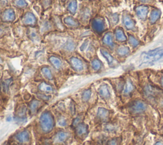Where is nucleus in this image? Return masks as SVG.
Returning a JSON list of instances; mask_svg holds the SVG:
<instances>
[{"label":"nucleus","instance_id":"c85d7f7f","mask_svg":"<svg viewBox=\"0 0 163 145\" xmlns=\"http://www.w3.org/2000/svg\"><path fill=\"white\" fill-rule=\"evenodd\" d=\"M91 94L92 92L91 89H87L86 91H84L83 92L82 95V99L84 102H87L90 99V98H91Z\"/></svg>","mask_w":163,"mask_h":145},{"label":"nucleus","instance_id":"de8ad7c7","mask_svg":"<svg viewBox=\"0 0 163 145\" xmlns=\"http://www.w3.org/2000/svg\"><path fill=\"white\" fill-rule=\"evenodd\" d=\"M139 1H141L142 2H147L148 1V0H139Z\"/></svg>","mask_w":163,"mask_h":145},{"label":"nucleus","instance_id":"a878e982","mask_svg":"<svg viewBox=\"0 0 163 145\" xmlns=\"http://www.w3.org/2000/svg\"><path fill=\"white\" fill-rule=\"evenodd\" d=\"M134 90V86L133 85L132 82H131L130 80H127V82L126 83V85H125L124 93L125 95H128L131 92H132Z\"/></svg>","mask_w":163,"mask_h":145},{"label":"nucleus","instance_id":"a19ab883","mask_svg":"<svg viewBox=\"0 0 163 145\" xmlns=\"http://www.w3.org/2000/svg\"><path fill=\"white\" fill-rule=\"evenodd\" d=\"M90 16V13L88 9H86L84 11V12L82 13V18L83 19H87L89 18V17Z\"/></svg>","mask_w":163,"mask_h":145},{"label":"nucleus","instance_id":"473e14b6","mask_svg":"<svg viewBox=\"0 0 163 145\" xmlns=\"http://www.w3.org/2000/svg\"><path fill=\"white\" fill-rule=\"evenodd\" d=\"M28 35L29 37L30 38V39L33 40V41H36V40H38V38L36 32L34 30H30L28 33Z\"/></svg>","mask_w":163,"mask_h":145},{"label":"nucleus","instance_id":"2f4dec72","mask_svg":"<svg viewBox=\"0 0 163 145\" xmlns=\"http://www.w3.org/2000/svg\"><path fill=\"white\" fill-rule=\"evenodd\" d=\"M11 82V79H8L7 80H5V82L2 83V89L5 92H7L8 91V89H9V86L10 85V83Z\"/></svg>","mask_w":163,"mask_h":145},{"label":"nucleus","instance_id":"412c9836","mask_svg":"<svg viewBox=\"0 0 163 145\" xmlns=\"http://www.w3.org/2000/svg\"><path fill=\"white\" fill-rule=\"evenodd\" d=\"M103 42L104 43V44L109 46L110 47H113V38H112V35L111 33H107L104 35L103 39Z\"/></svg>","mask_w":163,"mask_h":145},{"label":"nucleus","instance_id":"49530a36","mask_svg":"<svg viewBox=\"0 0 163 145\" xmlns=\"http://www.w3.org/2000/svg\"><path fill=\"white\" fill-rule=\"evenodd\" d=\"M12 119H13V118H12V117H11V116H9V117H7V121H8V122H10Z\"/></svg>","mask_w":163,"mask_h":145},{"label":"nucleus","instance_id":"9b49d317","mask_svg":"<svg viewBox=\"0 0 163 145\" xmlns=\"http://www.w3.org/2000/svg\"><path fill=\"white\" fill-rule=\"evenodd\" d=\"M148 12V8L147 6L141 5L136 8V13L139 19L145 20L147 16Z\"/></svg>","mask_w":163,"mask_h":145},{"label":"nucleus","instance_id":"bb28decb","mask_svg":"<svg viewBox=\"0 0 163 145\" xmlns=\"http://www.w3.org/2000/svg\"><path fill=\"white\" fill-rule=\"evenodd\" d=\"M129 49L125 46H121L117 49V54L121 56H126L129 54Z\"/></svg>","mask_w":163,"mask_h":145},{"label":"nucleus","instance_id":"c03bdc74","mask_svg":"<svg viewBox=\"0 0 163 145\" xmlns=\"http://www.w3.org/2000/svg\"><path fill=\"white\" fill-rule=\"evenodd\" d=\"M108 145H117V140H115V139H113V140H111L108 141Z\"/></svg>","mask_w":163,"mask_h":145},{"label":"nucleus","instance_id":"79ce46f5","mask_svg":"<svg viewBox=\"0 0 163 145\" xmlns=\"http://www.w3.org/2000/svg\"><path fill=\"white\" fill-rule=\"evenodd\" d=\"M88 44H89V40H86V41L83 43V44L81 45V47H80V50H81V51L85 50L86 48L87 47V45H88Z\"/></svg>","mask_w":163,"mask_h":145},{"label":"nucleus","instance_id":"4c0bfd02","mask_svg":"<svg viewBox=\"0 0 163 145\" xmlns=\"http://www.w3.org/2000/svg\"><path fill=\"white\" fill-rule=\"evenodd\" d=\"M105 129L108 132H113L116 130V127L113 124H108L105 127Z\"/></svg>","mask_w":163,"mask_h":145},{"label":"nucleus","instance_id":"e433bc0d","mask_svg":"<svg viewBox=\"0 0 163 145\" xmlns=\"http://www.w3.org/2000/svg\"><path fill=\"white\" fill-rule=\"evenodd\" d=\"M51 28V26L50 24V23L48 22H45L42 24V28H41V30H42V31H48V30H50Z\"/></svg>","mask_w":163,"mask_h":145},{"label":"nucleus","instance_id":"b1692460","mask_svg":"<svg viewBox=\"0 0 163 145\" xmlns=\"http://www.w3.org/2000/svg\"><path fill=\"white\" fill-rule=\"evenodd\" d=\"M75 47H76L75 43L71 40H68V41L66 42L65 45H64V48H65L66 50L69 52L74 50L75 49Z\"/></svg>","mask_w":163,"mask_h":145},{"label":"nucleus","instance_id":"603ef678","mask_svg":"<svg viewBox=\"0 0 163 145\" xmlns=\"http://www.w3.org/2000/svg\"><path fill=\"white\" fill-rule=\"evenodd\" d=\"M63 1H65V0H63Z\"/></svg>","mask_w":163,"mask_h":145},{"label":"nucleus","instance_id":"423d86ee","mask_svg":"<svg viewBox=\"0 0 163 145\" xmlns=\"http://www.w3.org/2000/svg\"><path fill=\"white\" fill-rule=\"evenodd\" d=\"M146 108V104L143 102L141 101H136L133 103L131 107V109L135 113H141L145 111Z\"/></svg>","mask_w":163,"mask_h":145},{"label":"nucleus","instance_id":"c9c22d12","mask_svg":"<svg viewBox=\"0 0 163 145\" xmlns=\"http://www.w3.org/2000/svg\"><path fill=\"white\" fill-rule=\"evenodd\" d=\"M14 119H15L16 123L19 125L24 124L26 122V121H27V118H26V117H16L15 116Z\"/></svg>","mask_w":163,"mask_h":145},{"label":"nucleus","instance_id":"4468645a","mask_svg":"<svg viewBox=\"0 0 163 145\" xmlns=\"http://www.w3.org/2000/svg\"><path fill=\"white\" fill-rule=\"evenodd\" d=\"M64 22H65V24L72 28H77L80 25L79 22L76 19L73 18L72 17H66L64 19Z\"/></svg>","mask_w":163,"mask_h":145},{"label":"nucleus","instance_id":"6ab92c4d","mask_svg":"<svg viewBox=\"0 0 163 145\" xmlns=\"http://www.w3.org/2000/svg\"><path fill=\"white\" fill-rule=\"evenodd\" d=\"M160 15H161V11L159 10H153L151 12L150 16V21L152 24L155 23L159 19Z\"/></svg>","mask_w":163,"mask_h":145},{"label":"nucleus","instance_id":"a18cd8bd","mask_svg":"<svg viewBox=\"0 0 163 145\" xmlns=\"http://www.w3.org/2000/svg\"><path fill=\"white\" fill-rule=\"evenodd\" d=\"M155 145H163V143H162L161 141H158L155 144Z\"/></svg>","mask_w":163,"mask_h":145},{"label":"nucleus","instance_id":"37998d69","mask_svg":"<svg viewBox=\"0 0 163 145\" xmlns=\"http://www.w3.org/2000/svg\"><path fill=\"white\" fill-rule=\"evenodd\" d=\"M69 111H70L72 115H74L75 113V106L74 105V104L71 103L70 104H69Z\"/></svg>","mask_w":163,"mask_h":145},{"label":"nucleus","instance_id":"39448f33","mask_svg":"<svg viewBox=\"0 0 163 145\" xmlns=\"http://www.w3.org/2000/svg\"><path fill=\"white\" fill-rule=\"evenodd\" d=\"M23 24L26 26H34L36 24V19L33 13L28 12L26 13L22 18Z\"/></svg>","mask_w":163,"mask_h":145},{"label":"nucleus","instance_id":"7ed1b4c3","mask_svg":"<svg viewBox=\"0 0 163 145\" xmlns=\"http://www.w3.org/2000/svg\"><path fill=\"white\" fill-rule=\"evenodd\" d=\"M30 133L27 130H23L19 132L15 136V140L20 144H27L30 141Z\"/></svg>","mask_w":163,"mask_h":145},{"label":"nucleus","instance_id":"f03ea898","mask_svg":"<svg viewBox=\"0 0 163 145\" xmlns=\"http://www.w3.org/2000/svg\"><path fill=\"white\" fill-rule=\"evenodd\" d=\"M163 57V47L148 51L143 54V63H152Z\"/></svg>","mask_w":163,"mask_h":145},{"label":"nucleus","instance_id":"ea45409f","mask_svg":"<svg viewBox=\"0 0 163 145\" xmlns=\"http://www.w3.org/2000/svg\"><path fill=\"white\" fill-rule=\"evenodd\" d=\"M37 97L40 99H42L43 101H48L49 100V99L51 98L50 96L48 95H46L45 94H37Z\"/></svg>","mask_w":163,"mask_h":145},{"label":"nucleus","instance_id":"f704fd0d","mask_svg":"<svg viewBox=\"0 0 163 145\" xmlns=\"http://www.w3.org/2000/svg\"><path fill=\"white\" fill-rule=\"evenodd\" d=\"M57 122L58 124H59L60 126H62V127H65L67 126V124H68V121H67V119L64 117H60L59 118H58Z\"/></svg>","mask_w":163,"mask_h":145},{"label":"nucleus","instance_id":"f8f14e48","mask_svg":"<svg viewBox=\"0 0 163 145\" xmlns=\"http://www.w3.org/2000/svg\"><path fill=\"white\" fill-rule=\"evenodd\" d=\"M75 132L76 134L80 137L85 136L88 132V126L84 123H80L75 127Z\"/></svg>","mask_w":163,"mask_h":145},{"label":"nucleus","instance_id":"72a5a7b5","mask_svg":"<svg viewBox=\"0 0 163 145\" xmlns=\"http://www.w3.org/2000/svg\"><path fill=\"white\" fill-rule=\"evenodd\" d=\"M15 4L19 8H25L28 6V3L25 0H15Z\"/></svg>","mask_w":163,"mask_h":145},{"label":"nucleus","instance_id":"1a4fd4ad","mask_svg":"<svg viewBox=\"0 0 163 145\" xmlns=\"http://www.w3.org/2000/svg\"><path fill=\"white\" fill-rule=\"evenodd\" d=\"M1 19L5 22H12L15 19V14L12 9L6 10L2 14Z\"/></svg>","mask_w":163,"mask_h":145},{"label":"nucleus","instance_id":"20e7f679","mask_svg":"<svg viewBox=\"0 0 163 145\" xmlns=\"http://www.w3.org/2000/svg\"><path fill=\"white\" fill-rule=\"evenodd\" d=\"M92 27L96 33H101L105 28V24L101 18H96L93 20L92 22Z\"/></svg>","mask_w":163,"mask_h":145},{"label":"nucleus","instance_id":"aec40b11","mask_svg":"<svg viewBox=\"0 0 163 145\" xmlns=\"http://www.w3.org/2000/svg\"><path fill=\"white\" fill-rule=\"evenodd\" d=\"M38 89L43 92H51L53 91L52 87L45 82L41 83L38 86Z\"/></svg>","mask_w":163,"mask_h":145},{"label":"nucleus","instance_id":"2eb2a0df","mask_svg":"<svg viewBox=\"0 0 163 145\" xmlns=\"http://www.w3.org/2000/svg\"><path fill=\"white\" fill-rule=\"evenodd\" d=\"M40 105H41V102L39 100L37 99L32 100L30 103V105H29V108H30V111L31 113L34 114V113H36L38 109L39 108Z\"/></svg>","mask_w":163,"mask_h":145},{"label":"nucleus","instance_id":"f257e3e1","mask_svg":"<svg viewBox=\"0 0 163 145\" xmlns=\"http://www.w3.org/2000/svg\"><path fill=\"white\" fill-rule=\"evenodd\" d=\"M40 129L45 134L50 133L54 129V118L50 111L43 112L39 120Z\"/></svg>","mask_w":163,"mask_h":145},{"label":"nucleus","instance_id":"8fccbe9b","mask_svg":"<svg viewBox=\"0 0 163 145\" xmlns=\"http://www.w3.org/2000/svg\"><path fill=\"white\" fill-rule=\"evenodd\" d=\"M2 145H7V143H5L3 144Z\"/></svg>","mask_w":163,"mask_h":145},{"label":"nucleus","instance_id":"3c124183","mask_svg":"<svg viewBox=\"0 0 163 145\" xmlns=\"http://www.w3.org/2000/svg\"><path fill=\"white\" fill-rule=\"evenodd\" d=\"M46 145H51V144H46Z\"/></svg>","mask_w":163,"mask_h":145},{"label":"nucleus","instance_id":"a211bd4d","mask_svg":"<svg viewBox=\"0 0 163 145\" xmlns=\"http://www.w3.org/2000/svg\"><path fill=\"white\" fill-rule=\"evenodd\" d=\"M115 34L116 39L120 42H124V41H126L127 39V38L126 35H125L123 30H122L121 28L116 29Z\"/></svg>","mask_w":163,"mask_h":145},{"label":"nucleus","instance_id":"9d476101","mask_svg":"<svg viewBox=\"0 0 163 145\" xmlns=\"http://www.w3.org/2000/svg\"><path fill=\"white\" fill-rule=\"evenodd\" d=\"M69 137V133L63 130L58 131L55 135L54 140L57 143H63L65 142Z\"/></svg>","mask_w":163,"mask_h":145},{"label":"nucleus","instance_id":"4be33fe9","mask_svg":"<svg viewBox=\"0 0 163 145\" xmlns=\"http://www.w3.org/2000/svg\"><path fill=\"white\" fill-rule=\"evenodd\" d=\"M41 71H42V75L46 78V79L49 80H53V78H54L53 75H52L51 69H49L48 67H46L45 66V67L42 68Z\"/></svg>","mask_w":163,"mask_h":145},{"label":"nucleus","instance_id":"c756f323","mask_svg":"<svg viewBox=\"0 0 163 145\" xmlns=\"http://www.w3.org/2000/svg\"><path fill=\"white\" fill-rule=\"evenodd\" d=\"M26 112H27V108H26V106H20L17 109L16 117H26Z\"/></svg>","mask_w":163,"mask_h":145},{"label":"nucleus","instance_id":"09e8293b","mask_svg":"<svg viewBox=\"0 0 163 145\" xmlns=\"http://www.w3.org/2000/svg\"><path fill=\"white\" fill-rule=\"evenodd\" d=\"M161 84H162V85L163 86V77H162V78H161Z\"/></svg>","mask_w":163,"mask_h":145},{"label":"nucleus","instance_id":"7c9ffc66","mask_svg":"<svg viewBox=\"0 0 163 145\" xmlns=\"http://www.w3.org/2000/svg\"><path fill=\"white\" fill-rule=\"evenodd\" d=\"M128 40H129V44L133 47H136L139 44V42L138 41V40H136L135 37L131 35L129 36V39Z\"/></svg>","mask_w":163,"mask_h":145},{"label":"nucleus","instance_id":"5701e85b","mask_svg":"<svg viewBox=\"0 0 163 145\" xmlns=\"http://www.w3.org/2000/svg\"><path fill=\"white\" fill-rule=\"evenodd\" d=\"M101 52L102 55L103 56V57L106 59L108 63L109 64V65L113 64V62H114V59H113V57L111 56V55H110L106 50H104V49H101Z\"/></svg>","mask_w":163,"mask_h":145},{"label":"nucleus","instance_id":"cd10ccee","mask_svg":"<svg viewBox=\"0 0 163 145\" xmlns=\"http://www.w3.org/2000/svg\"><path fill=\"white\" fill-rule=\"evenodd\" d=\"M91 66L94 70L99 71L101 68L102 63L99 59H94L91 62Z\"/></svg>","mask_w":163,"mask_h":145},{"label":"nucleus","instance_id":"6e6552de","mask_svg":"<svg viewBox=\"0 0 163 145\" xmlns=\"http://www.w3.org/2000/svg\"><path fill=\"white\" fill-rule=\"evenodd\" d=\"M123 23L127 30H135L136 28L135 22L132 17L129 15H124L123 16Z\"/></svg>","mask_w":163,"mask_h":145},{"label":"nucleus","instance_id":"58836bf2","mask_svg":"<svg viewBox=\"0 0 163 145\" xmlns=\"http://www.w3.org/2000/svg\"><path fill=\"white\" fill-rule=\"evenodd\" d=\"M81 120H82V118L80 116V117H77L75 118L73 121V124H72L73 126L76 127L78 124H80L81 123Z\"/></svg>","mask_w":163,"mask_h":145},{"label":"nucleus","instance_id":"dca6fc26","mask_svg":"<svg viewBox=\"0 0 163 145\" xmlns=\"http://www.w3.org/2000/svg\"><path fill=\"white\" fill-rule=\"evenodd\" d=\"M97 116L100 120H106L109 116V111L104 108H99L97 113Z\"/></svg>","mask_w":163,"mask_h":145},{"label":"nucleus","instance_id":"f3484780","mask_svg":"<svg viewBox=\"0 0 163 145\" xmlns=\"http://www.w3.org/2000/svg\"><path fill=\"white\" fill-rule=\"evenodd\" d=\"M49 61L51 63V64L57 69H59L62 67V62L59 58L56 56H51L49 58Z\"/></svg>","mask_w":163,"mask_h":145},{"label":"nucleus","instance_id":"0eeeda50","mask_svg":"<svg viewBox=\"0 0 163 145\" xmlns=\"http://www.w3.org/2000/svg\"><path fill=\"white\" fill-rule=\"evenodd\" d=\"M69 63L73 69H75V71H80L84 69V64L83 62H82L80 59L77 57H73L69 59Z\"/></svg>","mask_w":163,"mask_h":145},{"label":"nucleus","instance_id":"393cba45","mask_svg":"<svg viewBox=\"0 0 163 145\" xmlns=\"http://www.w3.org/2000/svg\"><path fill=\"white\" fill-rule=\"evenodd\" d=\"M77 9V3L76 0H72L69 3L68 6V11L72 14H74L76 12Z\"/></svg>","mask_w":163,"mask_h":145},{"label":"nucleus","instance_id":"ddd939ff","mask_svg":"<svg viewBox=\"0 0 163 145\" xmlns=\"http://www.w3.org/2000/svg\"><path fill=\"white\" fill-rule=\"evenodd\" d=\"M99 94L103 99H108L110 97V92L106 85H103L100 87L99 89Z\"/></svg>","mask_w":163,"mask_h":145}]
</instances>
